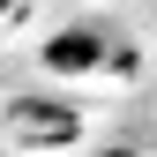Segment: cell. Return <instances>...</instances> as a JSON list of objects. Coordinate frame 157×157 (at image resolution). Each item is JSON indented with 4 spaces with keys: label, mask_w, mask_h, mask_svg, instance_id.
Instances as JSON below:
<instances>
[{
    "label": "cell",
    "mask_w": 157,
    "mask_h": 157,
    "mask_svg": "<svg viewBox=\"0 0 157 157\" xmlns=\"http://www.w3.org/2000/svg\"><path fill=\"white\" fill-rule=\"evenodd\" d=\"M8 127H15V142H75V127H82V112L75 105H37V97H23V105H8Z\"/></svg>",
    "instance_id": "cell-1"
},
{
    "label": "cell",
    "mask_w": 157,
    "mask_h": 157,
    "mask_svg": "<svg viewBox=\"0 0 157 157\" xmlns=\"http://www.w3.org/2000/svg\"><path fill=\"white\" fill-rule=\"evenodd\" d=\"M45 67L52 75H97V67H105V30H97V23H75L60 37H45Z\"/></svg>",
    "instance_id": "cell-2"
},
{
    "label": "cell",
    "mask_w": 157,
    "mask_h": 157,
    "mask_svg": "<svg viewBox=\"0 0 157 157\" xmlns=\"http://www.w3.org/2000/svg\"><path fill=\"white\" fill-rule=\"evenodd\" d=\"M8 8H15V0H0V15H8Z\"/></svg>",
    "instance_id": "cell-3"
},
{
    "label": "cell",
    "mask_w": 157,
    "mask_h": 157,
    "mask_svg": "<svg viewBox=\"0 0 157 157\" xmlns=\"http://www.w3.org/2000/svg\"><path fill=\"white\" fill-rule=\"evenodd\" d=\"M112 157H127V150H112Z\"/></svg>",
    "instance_id": "cell-4"
}]
</instances>
